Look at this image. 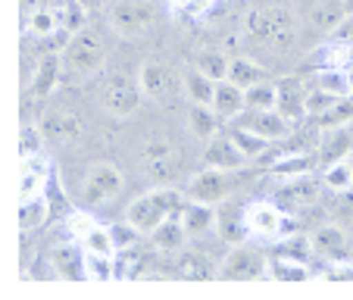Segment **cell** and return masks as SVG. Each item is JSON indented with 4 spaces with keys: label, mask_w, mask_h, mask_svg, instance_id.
Masks as SVG:
<instances>
[{
    "label": "cell",
    "mask_w": 353,
    "mask_h": 300,
    "mask_svg": "<svg viewBox=\"0 0 353 300\" xmlns=\"http://www.w3.org/2000/svg\"><path fill=\"white\" fill-rule=\"evenodd\" d=\"M297 13H294V7H285V3L254 7L244 16V38L254 47H266V50H288L297 41Z\"/></svg>",
    "instance_id": "obj_1"
},
{
    "label": "cell",
    "mask_w": 353,
    "mask_h": 300,
    "mask_svg": "<svg viewBox=\"0 0 353 300\" xmlns=\"http://www.w3.org/2000/svg\"><path fill=\"white\" fill-rule=\"evenodd\" d=\"M107 63V41L97 28H79L63 47V69L72 79H91Z\"/></svg>",
    "instance_id": "obj_2"
},
{
    "label": "cell",
    "mask_w": 353,
    "mask_h": 300,
    "mask_svg": "<svg viewBox=\"0 0 353 300\" xmlns=\"http://www.w3.org/2000/svg\"><path fill=\"white\" fill-rule=\"evenodd\" d=\"M181 200H185L181 191H175V188H169V185H160V188H154V191L134 197L125 210V219L132 222L141 234H150L154 228H160L169 216L179 213Z\"/></svg>",
    "instance_id": "obj_3"
},
{
    "label": "cell",
    "mask_w": 353,
    "mask_h": 300,
    "mask_svg": "<svg viewBox=\"0 0 353 300\" xmlns=\"http://www.w3.org/2000/svg\"><path fill=\"white\" fill-rule=\"evenodd\" d=\"M110 28L122 38H141L160 19L157 0H113L110 3Z\"/></svg>",
    "instance_id": "obj_4"
},
{
    "label": "cell",
    "mask_w": 353,
    "mask_h": 300,
    "mask_svg": "<svg viewBox=\"0 0 353 300\" xmlns=\"http://www.w3.org/2000/svg\"><path fill=\"white\" fill-rule=\"evenodd\" d=\"M141 100H144V88H141V79H134V75L128 72H113L107 81H103V88H100V103H103V110H107L110 116H116V119H128V116L138 113Z\"/></svg>",
    "instance_id": "obj_5"
},
{
    "label": "cell",
    "mask_w": 353,
    "mask_h": 300,
    "mask_svg": "<svg viewBox=\"0 0 353 300\" xmlns=\"http://www.w3.org/2000/svg\"><path fill=\"white\" fill-rule=\"evenodd\" d=\"M216 279L219 281H260L269 279V260L254 250V247L244 244H232V250L225 254V260L216 269Z\"/></svg>",
    "instance_id": "obj_6"
},
{
    "label": "cell",
    "mask_w": 353,
    "mask_h": 300,
    "mask_svg": "<svg viewBox=\"0 0 353 300\" xmlns=\"http://www.w3.org/2000/svg\"><path fill=\"white\" fill-rule=\"evenodd\" d=\"M238 169H213L207 166L203 172L191 175L185 188V197L191 200H203V203H222L234 188L241 185V179H234Z\"/></svg>",
    "instance_id": "obj_7"
},
{
    "label": "cell",
    "mask_w": 353,
    "mask_h": 300,
    "mask_svg": "<svg viewBox=\"0 0 353 300\" xmlns=\"http://www.w3.org/2000/svg\"><path fill=\"white\" fill-rule=\"evenodd\" d=\"M122 172L113 166V163H94L85 175V185H81V200L97 207V203H107V200H116L122 191Z\"/></svg>",
    "instance_id": "obj_8"
},
{
    "label": "cell",
    "mask_w": 353,
    "mask_h": 300,
    "mask_svg": "<svg viewBox=\"0 0 353 300\" xmlns=\"http://www.w3.org/2000/svg\"><path fill=\"white\" fill-rule=\"evenodd\" d=\"M294 13L316 32H332L347 16L344 0H294Z\"/></svg>",
    "instance_id": "obj_9"
},
{
    "label": "cell",
    "mask_w": 353,
    "mask_h": 300,
    "mask_svg": "<svg viewBox=\"0 0 353 300\" xmlns=\"http://www.w3.org/2000/svg\"><path fill=\"white\" fill-rule=\"evenodd\" d=\"M244 213H247L250 232L260 234V238H279V234L291 232V226H288V219H285V210H281L275 200H256V203L244 207Z\"/></svg>",
    "instance_id": "obj_10"
},
{
    "label": "cell",
    "mask_w": 353,
    "mask_h": 300,
    "mask_svg": "<svg viewBox=\"0 0 353 300\" xmlns=\"http://www.w3.org/2000/svg\"><path fill=\"white\" fill-rule=\"evenodd\" d=\"M141 163H144V172L157 181H172L175 172H179V150L169 144L166 138H154L144 144V154H141Z\"/></svg>",
    "instance_id": "obj_11"
},
{
    "label": "cell",
    "mask_w": 353,
    "mask_h": 300,
    "mask_svg": "<svg viewBox=\"0 0 353 300\" xmlns=\"http://www.w3.org/2000/svg\"><path fill=\"white\" fill-rule=\"evenodd\" d=\"M316 197H319V181L310 179V175H300V179L281 181L272 200L285 213H303V210H310L316 203Z\"/></svg>",
    "instance_id": "obj_12"
},
{
    "label": "cell",
    "mask_w": 353,
    "mask_h": 300,
    "mask_svg": "<svg viewBox=\"0 0 353 300\" xmlns=\"http://www.w3.org/2000/svg\"><path fill=\"white\" fill-rule=\"evenodd\" d=\"M22 175H19V203L22 200H34L41 197L44 185L50 181V157L47 150H38V154H22Z\"/></svg>",
    "instance_id": "obj_13"
},
{
    "label": "cell",
    "mask_w": 353,
    "mask_h": 300,
    "mask_svg": "<svg viewBox=\"0 0 353 300\" xmlns=\"http://www.w3.org/2000/svg\"><path fill=\"white\" fill-rule=\"evenodd\" d=\"M138 79H141V88H144V97L150 100H166L175 91V81H179L166 63H157V60L144 63L138 69Z\"/></svg>",
    "instance_id": "obj_14"
},
{
    "label": "cell",
    "mask_w": 353,
    "mask_h": 300,
    "mask_svg": "<svg viewBox=\"0 0 353 300\" xmlns=\"http://www.w3.org/2000/svg\"><path fill=\"white\" fill-rule=\"evenodd\" d=\"M41 132L60 144H75V141H81V119L66 110H47L41 116Z\"/></svg>",
    "instance_id": "obj_15"
},
{
    "label": "cell",
    "mask_w": 353,
    "mask_h": 300,
    "mask_svg": "<svg viewBox=\"0 0 353 300\" xmlns=\"http://www.w3.org/2000/svg\"><path fill=\"white\" fill-rule=\"evenodd\" d=\"M216 216H219L216 203H203V200L188 197V203L181 200V207H179V219H181V226H185V232L191 234V238L194 234L210 232V228H216Z\"/></svg>",
    "instance_id": "obj_16"
},
{
    "label": "cell",
    "mask_w": 353,
    "mask_h": 300,
    "mask_svg": "<svg viewBox=\"0 0 353 300\" xmlns=\"http://www.w3.org/2000/svg\"><path fill=\"white\" fill-rule=\"evenodd\" d=\"M247 163V157L241 154V147L228 138H210L207 141V150H203V166H213V169H241Z\"/></svg>",
    "instance_id": "obj_17"
},
{
    "label": "cell",
    "mask_w": 353,
    "mask_h": 300,
    "mask_svg": "<svg viewBox=\"0 0 353 300\" xmlns=\"http://www.w3.org/2000/svg\"><path fill=\"white\" fill-rule=\"evenodd\" d=\"M307 91L310 88H303V81L297 79H285L279 81V103H275V110L279 113H285L291 122H300L307 113Z\"/></svg>",
    "instance_id": "obj_18"
},
{
    "label": "cell",
    "mask_w": 353,
    "mask_h": 300,
    "mask_svg": "<svg viewBox=\"0 0 353 300\" xmlns=\"http://www.w3.org/2000/svg\"><path fill=\"white\" fill-rule=\"evenodd\" d=\"M66 72L63 69V54H44L34 66V79H32V94L34 97H50L60 85V75Z\"/></svg>",
    "instance_id": "obj_19"
},
{
    "label": "cell",
    "mask_w": 353,
    "mask_h": 300,
    "mask_svg": "<svg viewBox=\"0 0 353 300\" xmlns=\"http://www.w3.org/2000/svg\"><path fill=\"white\" fill-rule=\"evenodd\" d=\"M310 244H313V254H319L322 260H344L347 254V234L338 226H319L310 234Z\"/></svg>",
    "instance_id": "obj_20"
},
{
    "label": "cell",
    "mask_w": 353,
    "mask_h": 300,
    "mask_svg": "<svg viewBox=\"0 0 353 300\" xmlns=\"http://www.w3.org/2000/svg\"><path fill=\"white\" fill-rule=\"evenodd\" d=\"M210 107L219 113V119H234V116H241V110H247L244 88H238L228 79L216 81V94H213V103H210Z\"/></svg>",
    "instance_id": "obj_21"
},
{
    "label": "cell",
    "mask_w": 353,
    "mask_h": 300,
    "mask_svg": "<svg viewBox=\"0 0 353 300\" xmlns=\"http://www.w3.org/2000/svg\"><path fill=\"white\" fill-rule=\"evenodd\" d=\"M291 126L294 122L288 119L285 113H279V110H254V116L247 119V128H254V132H260L263 138L269 141H281L291 134Z\"/></svg>",
    "instance_id": "obj_22"
},
{
    "label": "cell",
    "mask_w": 353,
    "mask_h": 300,
    "mask_svg": "<svg viewBox=\"0 0 353 300\" xmlns=\"http://www.w3.org/2000/svg\"><path fill=\"white\" fill-rule=\"evenodd\" d=\"M191 238V234L185 232V226H181L179 213L169 216L166 222H163L160 228H154L150 232V241H154V247L160 250V254H181L185 250V241Z\"/></svg>",
    "instance_id": "obj_23"
},
{
    "label": "cell",
    "mask_w": 353,
    "mask_h": 300,
    "mask_svg": "<svg viewBox=\"0 0 353 300\" xmlns=\"http://www.w3.org/2000/svg\"><path fill=\"white\" fill-rule=\"evenodd\" d=\"M216 232H219V238L225 241V244H244L247 234H254L250 226H247V213L244 210H232V207L219 210V216H216Z\"/></svg>",
    "instance_id": "obj_24"
},
{
    "label": "cell",
    "mask_w": 353,
    "mask_h": 300,
    "mask_svg": "<svg viewBox=\"0 0 353 300\" xmlns=\"http://www.w3.org/2000/svg\"><path fill=\"white\" fill-rule=\"evenodd\" d=\"M316 163H319V157L313 154H285L281 160H275L272 166H269V175L279 181H288V179H300V175H313Z\"/></svg>",
    "instance_id": "obj_25"
},
{
    "label": "cell",
    "mask_w": 353,
    "mask_h": 300,
    "mask_svg": "<svg viewBox=\"0 0 353 300\" xmlns=\"http://www.w3.org/2000/svg\"><path fill=\"white\" fill-rule=\"evenodd\" d=\"M188 128L197 141H210L219 132V113L210 103H191L188 107Z\"/></svg>",
    "instance_id": "obj_26"
},
{
    "label": "cell",
    "mask_w": 353,
    "mask_h": 300,
    "mask_svg": "<svg viewBox=\"0 0 353 300\" xmlns=\"http://www.w3.org/2000/svg\"><path fill=\"white\" fill-rule=\"evenodd\" d=\"M313 275L307 260H297V257H288V254H279V257H269V279L275 281H307Z\"/></svg>",
    "instance_id": "obj_27"
},
{
    "label": "cell",
    "mask_w": 353,
    "mask_h": 300,
    "mask_svg": "<svg viewBox=\"0 0 353 300\" xmlns=\"http://www.w3.org/2000/svg\"><path fill=\"white\" fill-rule=\"evenodd\" d=\"M353 150V132L350 128H328L325 138H322L319 144V154L325 163H334V160H344V157H350Z\"/></svg>",
    "instance_id": "obj_28"
},
{
    "label": "cell",
    "mask_w": 353,
    "mask_h": 300,
    "mask_svg": "<svg viewBox=\"0 0 353 300\" xmlns=\"http://www.w3.org/2000/svg\"><path fill=\"white\" fill-rule=\"evenodd\" d=\"M228 81H234L238 88H254L260 81H266V69L260 63H254L250 57H234L232 66H228Z\"/></svg>",
    "instance_id": "obj_29"
},
{
    "label": "cell",
    "mask_w": 353,
    "mask_h": 300,
    "mask_svg": "<svg viewBox=\"0 0 353 300\" xmlns=\"http://www.w3.org/2000/svg\"><path fill=\"white\" fill-rule=\"evenodd\" d=\"M85 279H91V281L119 279V263H116V257L85 250Z\"/></svg>",
    "instance_id": "obj_30"
},
{
    "label": "cell",
    "mask_w": 353,
    "mask_h": 300,
    "mask_svg": "<svg viewBox=\"0 0 353 300\" xmlns=\"http://www.w3.org/2000/svg\"><path fill=\"white\" fill-rule=\"evenodd\" d=\"M350 122H353V94L338 97L332 110H325L322 116H316V128H319V132H328V128H344V126H350Z\"/></svg>",
    "instance_id": "obj_31"
},
{
    "label": "cell",
    "mask_w": 353,
    "mask_h": 300,
    "mask_svg": "<svg viewBox=\"0 0 353 300\" xmlns=\"http://www.w3.org/2000/svg\"><path fill=\"white\" fill-rule=\"evenodd\" d=\"M54 269L60 279H69V281L85 279V254H79L75 247H60L54 254Z\"/></svg>",
    "instance_id": "obj_32"
},
{
    "label": "cell",
    "mask_w": 353,
    "mask_h": 300,
    "mask_svg": "<svg viewBox=\"0 0 353 300\" xmlns=\"http://www.w3.org/2000/svg\"><path fill=\"white\" fill-rule=\"evenodd\" d=\"M228 66H232V60H228L222 50H216V47H210V50H200L197 60H194V69H200V72L210 75L213 81L228 79Z\"/></svg>",
    "instance_id": "obj_33"
},
{
    "label": "cell",
    "mask_w": 353,
    "mask_h": 300,
    "mask_svg": "<svg viewBox=\"0 0 353 300\" xmlns=\"http://www.w3.org/2000/svg\"><path fill=\"white\" fill-rule=\"evenodd\" d=\"M185 94L191 103H213L216 81L210 75H203L200 69H191V72H185Z\"/></svg>",
    "instance_id": "obj_34"
},
{
    "label": "cell",
    "mask_w": 353,
    "mask_h": 300,
    "mask_svg": "<svg viewBox=\"0 0 353 300\" xmlns=\"http://www.w3.org/2000/svg\"><path fill=\"white\" fill-rule=\"evenodd\" d=\"M179 275L181 279H191V281H207L213 279V269H210V260L203 254H197V250H185V254H179Z\"/></svg>",
    "instance_id": "obj_35"
},
{
    "label": "cell",
    "mask_w": 353,
    "mask_h": 300,
    "mask_svg": "<svg viewBox=\"0 0 353 300\" xmlns=\"http://www.w3.org/2000/svg\"><path fill=\"white\" fill-rule=\"evenodd\" d=\"M313 88H322V91L334 94V97H347V94H353L350 72H344V69H334V66H325L322 72H316Z\"/></svg>",
    "instance_id": "obj_36"
},
{
    "label": "cell",
    "mask_w": 353,
    "mask_h": 300,
    "mask_svg": "<svg viewBox=\"0 0 353 300\" xmlns=\"http://www.w3.org/2000/svg\"><path fill=\"white\" fill-rule=\"evenodd\" d=\"M232 141L241 147V154L247 157V160H254V157H263L269 150V144L272 141L269 138H263L260 132H254V128H232Z\"/></svg>",
    "instance_id": "obj_37"
},
{
    "label": "cell",
    "mask_w": 353,
    "mask_h": 300,
    "mask_svg": "<svg viewBox=\"0 0 353 300\" xmlns=\"http://www.w3.org/2000/svg\"><path fill=\"white\" fill-rule=\"evenodd\" d=\"M26 26H28V32H32L34 38H47V34H54L57 28H63V19H60L57 10L41 7V10H34V13L26 16Z\"/></svg>",
    "instance_id": "obj_38"
},
{
    "label": "cell",
    "mask_w": 353,
    "mask_h": 300,
    "mask_svg": "<svg viewBox=\"0 0 353 300\" xmlns=\"http://www.w3.org/2000/svg\"><path fill=\"white\" fill-rule=\"evenodd\" d=\"M81 247H85V250H94V254H110V257L119 254L116 238H113V226H94L91 232L85 234Z\"/></svg>",
    "instance_id": "obj_39"
},
{
    "label": "cell",
    "mask_w": 353,
    "mask_h": 300,
    "mask_svg": "<svg viewBox=\"0 0 353 300\" xmlns=\"http://www.w3.org/2000/svg\"><path fill=\"white\" fill-rule=\"evenodd\" d=\"M322 181H325V188H332V191H350L353 188V169H350V160H334L328 163L325 175H322Z\"/></svg>",
    "instance_id": "obj_40"
},
{
    "label": "cell",
    "mask_w": 353,
    "mask_h": 300,
    "mask_svg": "<svg viewBox=\"0 0 353 300\" xmlns=\"http://www.w3.org/2000/svg\"><path fill=\"white\" fill-rule=\"evenodd\" d=\"M247 110H272L279 103V85H269V81H260V85L247 88Z\"/></svg>",
    "instance_id": "obj_41"
},
{
    "label": "cell",
    "mask_w": 353,
    "mask_h": 300,
    "mask_svg": "<svg viewBox=\"0 0 353 300\" xmlns=\"http://www.w3.org/2000/svg\"><path fill=\"white\" fill-rule=\"evenodd\" d=\"M44 216H47L44 197L22 200V203H19V228H22V232H32V228H38L41 222H44Z\"/></svg>",
    "instance_id": "obj_42"
},
{
    "label": "cell",
    "mask_w": 353,
    "mask_h": 300,
    "mask_svg": "<svg viewBox=\"0 0 353 300\" xmlns=\"http://www.w3.org/2000/svg\"><path fill=\"white\" fill-rule=\"evenodd\" d=\"M334 100H338L334 94L322 91V88H310V91H307V113L316 119V116H322L325 110L334 107Z\"/></svg>",
    "instance_id": "obj_43"
},
{
    "label": "cell",
    "mask_w": 353,
    "mask_h": 300,
    "mask_svg": "<svg viewBox=\"0 0 353 300\" xmlns=\"http://www.w3.org/2000/svg\"><path fill=\"white\" fill-rule=\"evenodd\" d=\"M325 281H353V263L347 260H328V266L319 272Z\"/></svg>",
    "instance_id": "obj_44"
},
{
    "label": "cell",
    "mask_w": 353,
    "mask_h": 300,
    "mask_svg": "<svg viewBox=\"0 0 353 300\" xmlns=\"http://www.w3.org/2000/svg\"><path fill=\"white\" fill-rule=\"evenodd\" d=\"M138 228L132 226V222H122V226H113V238H116V247H119V250H132L134 247V241H138Z\"/></svg>",
    "instance_id": "obj_45"
},
{
    "label": "cell",
    "mask_w": 353,
    "mask_h": 300,
    "mask_svg": "<svg viewBox=\"0 0 353 300\" xmlns=\"http://www.w3.org/2000/svg\"><path fill=\"white\" fill-rule=\"evenodd\" d=\"M328 38L334 41V44H347V47H353V13H347L344 19L338 22V26L328 32Z\"/></svg>",
    "instance_id": "obj_46"
},
{
    "label": "cell",
    "mask_w": 353,
    "mask_h": 300,
    "mask_svg": "<svg viewBox=\"0 0 353 300\" xmlns=\"http://www.w3.org/2000/svg\"><path fill=\"white\" fill-rule=\"evenodd\" d=\"M94 226H97V222H94L88 213H72V216H69V232H72L75 241H85V234L91 232Z\"/></svg>",
    "instance_id": "obj_47"
},
{
    "label": "cell",
    "mask_w": 353,
    "mask_h": 300,
    "mask_svg": "<svg viewBox=\"0 0 353 300\" xmlns=\"http://www.w3.org/2000/svg\"><path fill=\"white\" fill-rule=\"evenodd\" d=\"M210 3H213V0H194V3H191V13H200V10H207Z\"/></svg>",
    "instance_id": "obj_48"
},
{
    "label": "cell",
    "mask_w": 353,
    "mask_h": 300,
    "mask_svg": "<svg viewBox=\"0 0 353 300\" xmlns=\"http://www.w3.org/2000/svg\"><path fill=\"white\" fill-rule=\"evenodd\" d=\"M79 3H81V7H85V10H94V7H100L103 0H79Z\"/></svg>",
    "instance_id": "obj_49"
},
{
    "label": "cell",
    "mask_w": 353,
    "mask_h": 300,
    "mask_svg": "<svg viewBox=\"0 0 353 300\" xmlns=\"http://www.w3.org/2000/svg\"><path fill=\"white\" fill-rule=\"evenodd\" d=\"M347 160H350V169H353V150H350V157H347Z\"/></svg>",
    "instance_id": "obj_50"
},
{
    "label": "cell",
    "mask_w": 353,
    "mask_h": 300,
    "mask_svg": "<svg viewBox=\"0 0 353 300\" xmlns=\"http://www.w3.org/2000/svg\"><path fill=\"white\" fill-rule=\"evenodd\" d=\"M350 88H353V72H350Z\"/></svg>",
    "instance_id": "obj_51"
}]
</instances>
